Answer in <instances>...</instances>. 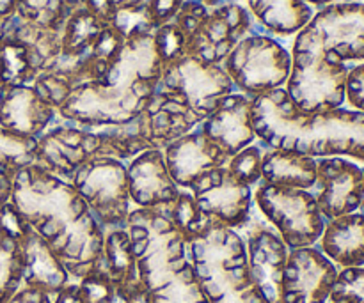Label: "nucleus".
I'll return each mask as SVG.
<instances>
[{
  "instance_id": "nucleus-1",
  "label": "nucleus",
  "mask_w": 364,
  "mask_h": 303,
  "mask_svg": "<svg viewBox=\"0 0 364 303\" xmlns=\"http://www.w3.org/2000/svg\"><path fill=\"white\" fill-rule=\"evenodd\" d=\"M9 202L50 245L71 282H80L95 272L103 255L105 229L70 181L32 163L13 176Z\"/></svg>"
},
{
  "instance_id": "nucleus-2",
  "label": "nucleus",
  "mask_w": 364,
  "mask_h": 303,
  "mask_svg": "<svg viewBox=\"0 0 364 303\" xmlns=\"http://www.w3.org/2000/svg\"><path fill=\"white\" fill-rule=\"evenodd\" d=\"M251 124L263 149L297 153L311 158L352 156L364 162V114L336 109L302 114L287 89H272L255 96Z\"/></svg>"
},
{
  "instance_id": "nucleus-3",
  "label": "nucleus",
  "mask_w": 364,
  "mask_h": 303,
  "mask_svg": "<svg viewBox=\"0 0 364 303\" xmlns=\"http://www.w3.org/2000/svg\"><path fill=\"white\" fill-rule=\"evenodd\" d=\"M124 229L139 277L149 293L164 290L191 263L188 245L171 219L169 206L130 209Z\"/></svg>"
},
{
  "instance_id": "nucleus-4",
  "label": "nucleus",
  "mask_w": 364,
  "mask_h": 303,
  "mask_svg": "<svg viewBox=\"0 0 364 303\" xmlns=\"http://www.w3.org/2000/svg\"><path fill=\"white\" fill-rule=\"evenodd\" d=\"M188 259L210 303H223L252 287L247 247L240 231L213 222L188 243Z\"/></svg>"
},
{
  "instance_id": "nucleus-5",
  "label": "nucleus",
  "mask_w": 364,
  "mask_h": 303,
  "mask_svg": "<svg viewBox=\"0 0 364 303\" xmlns=\"http://www.w3.org/2000/svg\"><path fill=\"white\" fill-rule=\"evenodd\" d=\"M347 75V64L327 59L322 50L295 35L291 71L284 89L302 114L311 116L341 109Z\"/></svg>"
},
{
  "instance_id": "nucleus-6",
  "label": "nucleus",
  "mask_w": 364,
  "mask_h": 303,
  "mask_svg": "<svg viewBox=\"0 0 364 303\" xmlns=\"http://www.w3.org/2000/svg\"><path fill=\"white\" fill-rule=\"evenodd\" d=\"M252 199L259 215L277 231L290 250L318 243L327 220L311 192L258 183Z\"/></svg>"
},
{
  "instance_id": "nucleus-7",
  "label": "nucleus",
  "mask_w": 364,
  "mask_h": 303,
  "mask_svg": "<svg viewBox=\"0 0 364 303\" xmlns=\"http://www.w3.org/2000/svg\"><path fill=\"white\" fill-rule=\"evenodd\" d=\"M235 89L251 98L287 85L291 53L269 34H249L223 62Z\"/></svg>"
},
{
  "instance_id": "nucleus-8",
  "label": "nucleus",
  "mask_w": 364,
  "mask_h": 303,
  "mask_svg": "<svg viewBox=\"0 0 364 303\" xmlns=\"http://www.w3.org/2000/svg\"><path fill=\"white\" fill-rule=\"evenodd\" d=\"M70 183L103 229L124 227L132 209L127 163L109 156H92L78 167Z\"/></svg>"
},
{
  "instance_id": "nucleus-9",
  "label": "nucleus",
  "mask_w": 364,
  "mask_h": 303,
  "mask_svg": "<svg viewBox=\"0 0 364 303\" xmlns=\"http://www.w3.org/2000/svg\"><path fill=\"white\" fill-rule=\"evenodd\" d=\"M156 92L183 103L205 121L228 94L235 92V85L223 64H206L183 55L164 66Z\"/></svg>"
},
{
  "instance_id": "nucleus-10",
  "label": "nucleus",
  "mask_w": 364,
  "mask_h": 303,
  "mask_svg": "<svg viewBox=\"0 0 364 303\" xmlns=\"http://www.w3.org/2000/svg\"><path fill=\"white\" fill-rule=\"evenodd\" d=\"M295 35L336 62L364 60V4L338 2L322 7Z\"/></svg>"
},
{
  "instance_id": "nucleus-11",
  "label": "nucleus",
  "mask_w": 364,
  "mask_h": 303,
  "mask_svg": "<svg viewBox=\"0 0 364 303\" xmlns=\"http://www.w3.org/2000/svg\"><path fill=\"white\" fill-rule=\"evenodd\" d=\"M240 234L247 247L249 275L252 286L267 303H279L281 284L290 248L277 231L256 211H252L251 219L240 229Z\"/></svg>"
},
{
  "instance_id": "nucleus-12",
  "label": "nucleus",
  "mask_w": 364,
  "mask_h": 303,
  "mask_svg": "<svg viewBox=\"0 0 364 303\" xmlns=\"http://www.w3.org/2000/svg\"><path fill=\"white\" fill-rule=\"evenodd\" d=\"M191 194L206 216L231 229L240 231L255 211V188L238 181L226 165L203 174Z\"/></svg>"
},
{
  "instance_id": "nucleus-13",
  "label": "nucleus",
  "mask_w": 364,
  "mask_h": 303,
  "mask_svg": "<svg viewBox=\"0 0 364 303\" xmlns=\"http://www.w3.org/2000/svg\"><path fill=\"white\" fill-rule=\"evenodd\" d=\"M100 141L95 128H82L63 121H57L38 137L36 165L46 172L71 181L78 167L92 156H98Z\"/></svg>"
},
{
  "instance_id": "nucleus-14",
  "label": "nucleus",
  "mask_w": 364,
  "mask_h": 303,
  "mask_svg": "<svg viewBox=\"0 0 364 303\" xmlns=\"http://www.w3.org/2000/svg\"><path fill=\"white\" fill-rule=\"evenodd\" d=\"M255 21L251 11L238 2L212 7L201 28L188 39L187 55L206 64H223L237 43L251 34Z\"/></svg>"
},
{
  "instance_id": "nucleus-15",
  "label": "nucleus",
  "mask_w": 364,
  "mask_h": 303,
  "mask_svg": "<svg viewBox=\"0 0 364 303\" xmlns=\"http://www.w3.org/2000/svg\"><path fill=\"white\" fill-rule=\"evenodd\" d=\"M338 273L316 245L294 248L288 252L279 303H329Z\"/></svg>"
},
{
  "instance_id": "nucleus-16",
  "label": "nucleus",
  "mask_w": 364,
  "mask_h": 303,
  "mask_svg": "<svg viewBox=\"0 0 364 303\" xmlns=\"http://www.w3.org/2000/svg\"><path fill=\"white\" fill-rule=\"evenodd\" d=\"M361 183L363 170L355 163L341 156L316 160V183L311 194L327 222L359 209Z\"/></svg>"
},
{
  "instance_id": "nucleus-17",
  "label": "nucleus",
  "mask_w": 364,
  "mask_h": 303,
  "mask_svg": "<svg viewBox=\"0 0 364 303\" xmlns=\"http://www.w3.org/2000/svg\"><path fill=\"white\" fill-rule=\"evenodd\" d=\"M162 151L167 170L180 190H191L203 174L226 165L230 160L199 126L171 142Z\"/></svg>"
},
{
  "instance_id": "nucleus-18",
  "label": "nucleus",
  "mask_w": 364,
  "mask_h": 303,
  "mask_svg": "<svg viewBox=\"0 0 364 303\" xmlns=\"http://www.w3.org/2000/svg\"><path fill=\"white\" fill-rule=\"evenodd\" d=\"M128 194L135 208L171 206L180 195V188L167 170L162 149H148L127 165Z\"/></svg>"
},
{
  "instance_id": "nucleus-19",
  "label": "nucleus",
  "mask_w": 364,
  "mask_h": 303,
  "mask_svg": "<svg viewBox=\"0 0 364 303\" xmlns=\"http://www.w3.org/2000/svg\"><path fill=\"white\" fill-rule=\"evenodd\" d=\"M252 98L242 92H231L215 110L199 124L203 133L215 142L228 158L256 142L251 124Z\"/></svg>"
},
{
  "instance_id": "nucleus-20",
  "label": "nucleus",
  "mask_w": 364,
  "mask_h": 303,
  "mask_svg": "<svg viewBox=\"0 0 364 303\" xmlns=\"http://www.w3.org/2000/svg\"><path fill=\"white\" fill-rule=\"evenodd\" d=\"M57 121V110L32 85L7 89L0 106V128L23 137L38 138Z\"/></svg>"
},
{
  "instance_id": "nucleus-21",
  "label": "nucleus",
  "mask_w": 364,
  "mask_h": 303,
  "mask_svg": "<svg viewBox=\"0 0 364 303\" xmlns=\"http://www.w3.org/2000/svg\"><path fill=\"white\" fill-rule=\"evenodd\" d=\"M20 247L23 258V286L34 287L53 298L71 282L70 273L50 245L28 226L21 233Z\"/></svg>"
},
{
  "instance_id": "nucleus-22",
  "label": "nucleus",
  "mask_w": 364,
  "mask_h": 303,
  "mask_svg": "<svg viewBox=\"0 0 364 303\" xmlns=\"http://www.w3.org/2000/svg\"><path fill=\"white\" fill-rule=\"evenodd\" d=\"M142 116L146 119L153 149H164L176 138L191 133L203 123L201 117L183 103L156 91Z\"/></svg>"
},
{
  "instance_id": "nucleus-23",
  "label": "nucleus",
  "mask_w": 364,
  "mask_h": 303,
  "mask_svg": "<svg viewBox=\"0 0 364 303\" xmlns=\"http://www.w3.org/2000/svg\"><path fill=\"white\" fill-rule=\"evenodd\" d=\"M318 250L343 270L364 266V213L329 220L318 240Z\"/></svg>"
},
{
  "instance_id": "nucleus-24",
  "label": "nucleus",
  "mask_w": 364,
  "mask_h": 303,
  "mask_svg": "<svg viewBox=\"0 0 364 303\" xmlns=\"http://www.w3.org/2000/svg\"><path fill=\"white\" fill-rule=\"evenodd\" d=\"M262 183L311 192L316 183V160L297 153L263 149Z\"/></svg>"
},
{
  "instance_id": "nucleus-25",
  "label": "nucleus",
  "mask_w": 364,
  "mask_h": 303,
  "mask_svg": "<svg viewBox=\"0 0 364 303\" xmlns=\"http://www.w3.org/2000/svg\"><path fill=\"white\" fill-rule=\"evenodd\" d=\"M247 6L267 34L283 38L301 32L315 14L304 0H247Z\"/></svg>"
},
{
  "instance_id": "nucleus-26",
  "label": "nucleus",
  "mask_w": 364,
  "mask_h": 303,
  "mask_svg": "<svg viewBox=\"0 0 364 303\" xmlns=\"http://www.w3.org/2000/svg\"><path fill=\"white\" fill-rule=\"evenodd\" d=\"M95 130L100 141L98 156H109V158L124 162V160L135 158L148 149H153L142 114L132 119L130 123L95 128Z\"/></svg>"
},
{
  "instance_id": "nucleus-27",
  "label": "nucleus",
  "mask_w": 364,
  "mask_h": 303,
  "mask_svg": "<svg viewBox=\"0 0 364 303\" xmlns=\"http://www.w3.org/2000/svg\"><path fill=\"white\" fill-rule=\"evenodd\" d=\"M39 73L41 67L32 50L13 35H4L0 41V87L7 91L32 85Z\"/></svg>"
},
{
  "instance_id": "nucleus-28",
  "label": "nucleus",
  "mask_w": 364,
  "mask_h": 303,
  "mask_svg": "<svg viewBox=\"0 0 364 303\" xmlns=\"http://www.w3.org/2000/svg\"><path fill=\"white\" fill-rule=\"evenodd\" d=\"M21 233L11 234L0 231V303L9 302L23 286Z\"/></svg>"
},
{
  "instance_id": "nucleus-29",
  "label": "nucleus",
  "mask_w": 364,
  "mask_h": 303,
  "mask_svg": "<svg viewBox=\"0 0 364 303\" xmlns=\"http://www.w3.org/2000/svg\"><path fill=\"white\" fill-rule=\"evenodd\" d=\"M38 138L23 137L0 128V172L14 176L23 167L36 162Z\"/></svg>"
},
{
  "instance_id": "nucleus-30",
  "label": "nucleus",
  "mask_w": 364,
  "mask_h": 303,
  "mask_svg": "<svg viewBox=\"0 0 364 303\" xmlns=\"http://www.w3.org/2000/svg\"><path fill=\"white\" fill-rule=\"evenodd\" d=\"M169 213L174 226L178 227L181 236L187 241V245L191 243L196 236L205 233L213 222H217V220L206 216L205 213L198 208L191 190H180V195H178L176 201L169 206Z\"/></svg>"
},
{
  "instance_id": "nucleus-31",
  "label": "nucleus",
  "mask_w": 364,
  "mask_h": 303,
  "mask_svg": "<svg viewBox=\"0 0 364 303\" xmlns=\"http://www.w3.org/2000/svg\"><path fill=\"white\" fill-rule=\"evenodd\" d=\"M262 158L263 148L258 142H255L228 160L226 167L238 181L255 188L256 184L262 183Z\"/></svg>"
},
{
  "instance_id": "nucleus-32",
  "label": "nucleus",
  "mask_w": 364,
  "mask_h": 303,
  "mask_svg": "<svg viewBox=\"0 0 364 303\" xmlns=\"http://www.w3.org/2000/svg\"><path fill=\"white\" fill-rule=\"evenodd\" d=\"M153 39H155L156 50H159L164 66L187 55L188 39L174 21H169V23H164L159 28H155Z\"/></svg>"
},
{
  "instance_id": "nucleus-33",
  "label": "nucleus",
  "mask_w": 364,
  "mask_h": 303,
  "mask_svg": "<svg viewBox=\"0 0 364 303\" xmlns=\"http://www.w3.org/2000/svg\"><path fill=\"white\" fill-rule=\"evenodd\" d=\"M329 303H364V266L338 273Z\"/></svg>"
},
{
  "instance_id": "nucleus-34",
  "label": "nucleus",
  "mask_w": 364,
  "mask_h": 303,
  "mask_svg": "<svg viewBox=\"0 0 364 303\" xmlns=\"http://www.w3.org/2000/svg\"><path fill=\"white\" fill-rule=\"evenodd\" d=\"M345 99L350 103L352 109L364 114V62L348 70Z\"/></svg>"
},
{
  "instance_id": "nucleus-35",
  "label": "nucleus",
  "mask_w": 364,
  "mask_h": 303,
  "mask_svg": "<svg viewBox=\"0 0 364 303\" xmlns=\"http://www.w3.org/2000/svg\"><path fill=\"white\" fill-rule=\"evenodd\" d=\"M183 2L185 0H146V6H148L149 14H151L153 23L159 28L160 25L169 23L176 18Z\"/></svg>"
},
{
  "instance_id": "nucleus-36",
  "label": "nucleus",
  "mask_w": 364,
  "mask_h": 303,
  "mask_svg": "<svg viewBox=\"0 0 364 303\" xmlns=\"http://www.w3.org/2000/svg\"><path fill=\"white\" fill-rule=\"evenodd\" d=\"M7 303H52V297L34 287L21 286L20 291Z\"/></svg>"
},
{
  "instance_id": "nucleus-37",
  "label": "nucleus",
  "mask_w": 364,
  "mask_h": 303,
  "mask_svg": "<svg viewBox=\"0 0 364 303\" xmlns=\"http://www.w3.org/2000/svg\"><path fill=\"white\" fill-rule=\"evenodd\" d=\"M52 303H85L84 294H82L80 284L70 282L63 291L52 298Z\"/></svg>"
},
{
  "instance_id": "nucleus-38",
  "label": "nucleus",
  "mask_w": 364,
  "mask_h": 303,
  "mask_svg": "<svg viewBox=\"0 0 364 303\" xmlns=\"http://www.w3.org/2000/svg\"><path fill=\"white\" fill-rule=\"evenodd\" d=\"M11 192H13V176L0 172V208L11 201Z\"/></svg>"
},
{
  "instance_id": "nucleus-39",
  "label": "nucleus",
  "mask_w": 364,
  "mask_h": 303,
  "mask_svg": "<svg viewBox=\"0 0 364 303\" xmlns=\"http://www.w3.org/2000/svg\"><path fill=\"white\" fill-rule=\"evenodd\" d=\"M20 0H0V18H11L16 14Z\"/></svg>"
},
{
  "instance_id": "nucleus-40",
  "label": "nucleus",
  "mask_w": 364,
  "mask_h": 303,
  "mask_svg": "<svg viewBox=\"0 0 364 303\" xmlns=\"http://www.w3.org/2000/svg\"><path fill=\"white\" fill-rule=\"evenodd\" d=\"M144 2H146V0H110V4H112L114 11L128 9V7L141 6V4H144Z\"/></svg>"
},
{
  "instance_id": "nucleus-41",
  "label": "nucleus",
  "mask_w": 364,
  "mask_h": 303,
  "mask_svg": "<svg viewBox=\"0 0 364 303\" xmlns=\"http://www.w3.org/2000/svg\"><path fill=\"white\" fill-rule=\"evenodd\" d=\"M304 2L308 4V6H316V7H320V9H322V7L331 6V4L343 2V0H304Z\"/></svg>"
},
{
  "instance_id": "nucleus-42",
  "label": "nucleus",
  "mask_w": 364,
  "mask_h": 303,
  "mask_svg": "<svg viewBox=\"0 0 364 303\" xmlns=\"http://www.w3.org/2000/svg\"><path fill=\"white\" fill-rule=\"evenodd\" d=\"M359 209L364 213V170H363V183H361V204H359Z\"/></svg>"
},
{
  "instance_id": "nucleus-43",
  "label": "nucleus",
  "mask_w": 364,
  "mask_h": 303,
  "mask_svg": "<svg viewBox=\"0 0 364 303\" xmlns=\"http://www.w3.org/2000/svg\"><path fill=\"white\" fill-rule=\"evenodd\" d=\"M4 92H6V91H4V89L0 87V106H2V101H4Z\"/></svg>"
},
{
  "instance_id": "nucleus-44",
  "label": "nucleus",
  "mask_w": 364,
  "mask_h": 303,
  "mask_svg": "<svg viewBox=\"0 0 364 303\" xmlns=\"http://www.w3.org/2000/svg\"><path fill=\"white\" fill-rule=\"evenodd\" d=\"M114 290H116V287H114ZM112 297H114V294H112ZM112 297H110L109 300H107V302H103V303H110V302H112Z\"/></svg>"
}]
</instances>
